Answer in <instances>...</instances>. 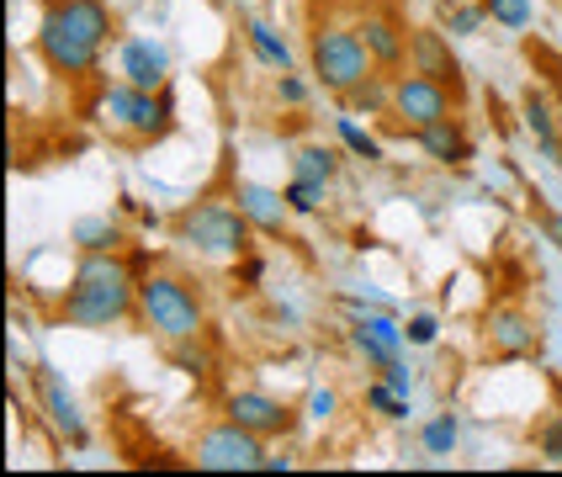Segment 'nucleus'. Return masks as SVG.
I'll use <instances>...</instances> for the list:
<instances>
[{
	"label": "nucleus",
	"instance_id": "f257e3e1",
	"mask_svg": "<svg viewBox=\"0 0 562 477\" xmlns=\"http://www.w3.org/2000/svg\"><path fill=\"white\" fill-rule=\"evenodd\" d=\"M112 32H117V16H112L106 0H43L32 48H37V59L54 80L80 86L101 69Z\"/></svg>",
	"mask_w": 562,
	"mask_h": 477
},
{
	"label": "nucleus",
	"instance_id": "f03ea898",
	"mask_svg": "<svg viewBox=\"0 0 562 477\" xmlns=\"http://www.w3.org/2000/svg\"><path fill=\"white\" fill-rule=\"evenodd\" d=\"M133 314H138V276H133V265L117 250L80 254L59 297L64 323L69 329H86V334H106V329H117Z\"/></svg>",
	"mask_w": 562,
	"mask_h": 477
},
{
	"label": "nucleus",
	"instance_id": "7ed1b4c3",
	"mask_svg": "<svg viewBox=\"0 0 562 477\" xmlns=\"http://www.w3.org/2000/svg\"><path fill=\"white\" fill-rule=\"evenodd\" d=\"M133 318H138L144 334H155V340H165V345L196 340V334L207 329L202 297L191 292V282L170 276V271H149V276L138 282V314Z\"/></svg>",
	"mask_w": 562,
	"mask_h": 477
},
{
	"label": "nucleus",
	"instance_id": "20e7f679",
	"mask_svg": "<svg viewBox=\"0 0 562 477\" xmlns=\"http://www.w3.org/2000/svg\"><path fill=\"white\" fill-rule=\"evenodd\" d=\"M250 234L255 223L239 213V202L228 196H207V202H191L176 213V239L191 245L196 254H223V260H239V254H250Z\"/></svg>",
	"mask_w": 562,
	"mask_h": 477
},
{
	"label": "nucleus",
	"instance_id": "39448f33",
	"mask_svg": "<svg viewBox=\"0 0 562 477\" xmlns=\"http://www.w3.org/2000/svg\"><path fill=\"white\" fill-rule=\"evenodd\" d=\"M91 117H101L112 133H123L133 144H149V138H165V133H170V95L138 91V86H127L123 75H117V80L101 86V95L91 101Z\"/></svg>",
	"mask_w": 562,
	"mask_h": 477
},
{
	"label": "nucleus",
	"instance_id": "423d86ee",
	"mask_svg": "<svg viewBox=\"0 0 562 477\" xmlns=\"http://www.w3.org/2000/svg\"><path fill=\"white\" fill-rule=\"evenodd\" d=\"M308 64H313V75H318V86L329 95H350L376 69L372 54H367V43H361V32L335 27V22H329V27H313Z\"/></svg>",
	"mask_w": 562,
	"mask_h": 477
},
{
	"label": "nucleus",
	"instance_id": "0eeeda50",
	"mask_svg": "<svg viewBox=\"0 0 562 477\" xmlns=\"http://www.w3.org/2000/svg\"><path fill=\"white\" fill-rule=\"evenodd\" d=\"M266 441L250 435L245 424H234V419H218V424H207L196 445H191V462L202 467V473H260L266 467Z\"/></svg>",
	"mask_w": 562,
	"mask_h": 477
},
{
	"label": "nucleus",
	"instance_id": "6e6552de",
	"mask_svg": "<svg viewBox=\"0 0 562 477\" xmlns=\"http://www.w3.org/2000/svg\"><path fill=\"white\" fill-rule=\"evenodd\" d=\"M451 112H457V91H451V86H440V80L419 75V69H398V75H393V112H387V117L404 127V133L446 123Z\"/></svg>",
	"mask_w": 562,
	"mask_h": 477
},
{
	"label": "nucleus",
	"instance_id": "1a4fd4ad",
	"mask_svg": "<svg viewBox=\"0 0 562 477\" xmlns=\"http://www.w3.org/2000/svg\"><path fill=\"white\" fill-rule=\"evenodd\" d=\"M340 308H350V314H356L345 334H350V350H356L372 372H382L387 361H398V355H404V345H408L404 323L387 314V308H361V303H350V297H345Z\"/></svg>",
	"mask_w": 562,
	"mask_h": 477
},
{
	"label": "nucleus",
	"instance_id": "9d476101",
	"mask_svg": "<svg viewBox=\"0 0 562 477\" xmlns=\"http://www.w3.org/2000/svg\"><path fill=\"white\" fill-rule=\"evenodd\" d=\"M223 419L245 424V430L260 435V441H281V435H292V430H297V409H292V404H281V398H271V393H260V387H239V393H228V398H223Z\"/></svg>",
	"mask_w": 562,
	"mask_h": 477
},
{
	"label": "nucleus",
	"instance_id": "9b49d317",
	"mask_svg": "<svg viewBox=\"0 0 562 477\" xmlns=\"http://www.w3.org/2000/svg\"><path fill=\"white\" fill-rule=\"evenodd\" d=\"M32 387H37V409H43V419L54 424V435H59L64 445H86V413L75 404V393H69L48 366L32 372Z\"/></svg>",
	"mask_w": 562,
	"mask_h": 477
},
{
	"label": "nucleus",
	"instance_id": "f8f14e48",
	"mask_svg": "<svg viewBox=\"0 0 562 477\" xmlns=\"http://www.w3.org/2000/svg\"><path fill=\"white\" fill-rule=\"evenodd\" d=\"M404 69H419V75H430V80H440V86H451L457 91V101H462V64H457V54H451V37L436 27H419L408 32V64Z\"/></svg>",
	"mask_w": 562,
	"mask_h": 477
},
{
	"label": "nucleus",
	"instance_id": "ddd939ff",
	"mask_svg": "<svg viewBox=\"0 0 562 477\" xmlns=\"http://www.w3.org/2000/svg\"><path fill=\"white\" fill-rule=\"evenodd\" d=\"M483 340H488V355L494 361H526L536 355V318L526 308H494L488 314V329H483Z\"/></svg>",
	"mask_w": 562,
	"mask_h": 477
},
{
	"label": "nucleus",
	"instance_id": "4468645a",
	"mask_svg": "<svg viewBox=\"0 0 562 477\" xmlns=\"http://www.w3.org/2000/svg\"><path fill=\"white\" fill-rule=\"evenodd\" d=\"M361 43H367V54H372L376 69H387V75H398L408 64V32L398 27V16H387V11H361Z\"/></svg>",
	"mask_w": 562,
	"mask_h": 477
},
{
	"label": "nucleus",
	"instance_id": "2eb2a0df",
	"mask_svg": "<svg viewBox=\"0 0 562 477\" xmlns=\"http://www.w3.org/2000/svg\"><path fill=\"white\" fill-rule=\"evenodd\" d=\"M117 75H123L127 86H138V91H165V75H170L165 43H155V37H127L123 48H117Z\"/></svg>",
	"mask_w": 562,
	"mask_h": 477
},
{
	"label": "nucleus",
	"instance_id": "dca6fc26",
	"mask_svg": "<svg viewBox=\"0 0 562 477\" xmlns=\"http://www.w3.org/2000/svg\"><path fill=\"white\" fill-rule=\"evenodd\" d=\"M234 202H239V213L260 228V234H281L286 228V218H292V207H286V196L271 186H260V181H234V191H228Z\"/></svg>",
	"mask_w": 562,
	"mask_h": 477
},
{
	"label": "nucleus",
	"instance_id": "f3484780",
	"mask_svg": "<svg viewBox=\"0 0 562 477\" xmlns=\"http://www.w3.org/2000/svg\"><path fill=\"white\" fill-rule=\"evenodd\" d=\"M414 144H419V155L436 159V164H446V170H462V164L472 159V138L462 133V123H457V117L419 127V133H414Z\"/></svg>",
	"mask_w": 562,
	"mask_h": 477
},
{
	"label": "nucleus",
	"instance_id": "a211bd4d",
	"mask_svg": "<svg viewBox=\"0 0 562 477\" xmlns=\"http://www.w3.org/2000/svg\"><path fill=\"white\" fill-rule=\"evenodd\" d=\"M345 112H356V117H387L393 112V75L387 69H372L361 86L350 95H340Z\"/></svg>",
	"mask_w": 562,
	"mask_h": 477
},
{
	"label": "nucleus",
	"instance_id": "6ab92c4d",
	"mask_svg": "<svg viewBox=\"0 0 562 477\" xmlns=\"http://www.w3.org/2000/svg\"><path fill=\"white\" fill-rule=\"evenodd\" d=\"M245 43H250V54L266 64V69H292V48H286V37H281L271 22L250 16V22H245Z\"/></svg>",
	"mask_w": 562,
	"mask_h": 477
},
{
	"label": "nucleus",
	"instance_id": "aec40b11",
	"mask_svg": "<svg viewBox=\"0 0 562 477\" xmlns=\"http://www.w3.org/2000/svg\"><path fill=\"white\" fill-rule=\"evenodd\" d=\"M526 127L536 133V144L547 149V155H562V138H558V112H552V101H547V91H526Z\"/></svg>",
	"mask_w": 562,
	"mask_h": 477
},
{
	"label": "nucleus",
	"instance_id": "412c9836",
	"mask_svg": "<svg viewBox=\"0 0 562 477\" xmlns=\"http://www.w3.org/2000/svg\"><path fill=\"white\" fill-rule=\"evenodd\" d=\"M69 239L80 245V254H106V250H123V228L112 218H80L75 228H69Z\"/></svg>",
	"mask_w": 562,
	"mask_h": 477
},
{
	"label": "nucleus",
	"instance_id": "4be33fe9",
	"mask_svg": "<svg viewBox=\"0 0 562 477\" xmlns=\"http://www.w3.org/2000/svg\"><path fill=\"white\" fill-rule=\"evenodd\" d=\"M292 175H308V181H335L340 175V149H329V144H303L297 159H292Z\"/></svg>",
	"mask_w": 562,
	"mask_h": 477
},
{
	"label": "nucleus",
	"instance_id": "5701e85b",
	"mask_svg": "<svg viewBox=\"0 0 562 477\" xmlns=\"http://www.w3.org/2000/svg\"><path fill=\"white\" fill-rule=\"evenodd\" d=\"M170 361H176V366H181L191 382H207V377H213V350L202 345V334H196V340H176V345H170Z\"/></svg>",
	"mask_w": 562,
	"mask_h": 477
},
{
	"label": "nucleus",
	"instance_id": "b1692460",
	"mask_svg": "<svg viewBox=\"0 0 562 477\" xmlns=\"http://www.w3.org/2000/svg\"><path fill=\"white\" fill-rule=\"evenodd\" d=\"M462 441V424H457V413H436L425 430H419V445L430 451V456H451Z\"/></svg>",
	"mask_w": 562,
	"mask_h": 477
},
{
	"label": "nucleus",
	"instance_id": "393cba45",
	"mask_svg": "<svg viewBox=\"0 0 562 477\" xmlns=\"http://www.w3.org/2000/svg\"><path fill=\"white\" fill-rule=\"evenodd\" d=\"M335 133H340V144H345V149H350L356 159H367V164H382V144H376V138H372V133H367L361 123H356V112H350V117H340V123H335Z\"/></svg>",
	"mask_w": 562,
	"mask_h": 477
},
{
	"label": "nucleus",
	"instance_id": "a878e982",
	"mask_svg": "<svg viewBox=\"0 0 562 477\" xmlns=\"http://www.w3.org/2000/svg\"><path fill=\"white\" fill-rule=\"evenodd\" d=\"M281 196H286V207H292L297 218H313V213L324 207V181H308V175H292V181L281 186Z\"/></svg>",
	"mask_w": 562,
	"mask_h": 477
},
{
	"label": "nucleus",
	"instance_id": "bb28decb",
	"mask_svg": "<svg viewBox=\"0 0 562 477\" xmlns=\"http://www.w3.org/2000/svg\"><path fill=\"white\" fill-rule=\"evenodd\" d=\"M367 409L382 413V419H408V393H398V387H387V382L376 377L367 387Z\"/></svg>",
	"mask_w": 562,
	"mask_h": 477
},
{
	"label": "nucleus",
	"instance_id": "cd10ccee",
	"mask_svg": "<svg viewBox=\"0 0 562 477\" xmlns=\"http://www.w3.org/2000/svg\"><path fill=\"white\" fill-rule=\"evenodd\" d=\"M488 22H499L504 32H526L531 27V0H483Z\"/></svg>",
	"mask_w": 562,
	"mask_h": 477
},
{
	"label": "nucleus",
	"instance_id": "c85d7f7f",
	"mask_svg": "<svg viewBox=\"0 0 562 477\" xmlns=\"http://www.w3.org/2000/svg\"><path fill=\"white\" fill-rule=\"evenodd\" d=\"M483 22H488L483 0H472V5H451V11H446V32H451V37H472Z\"/></svg>",
	"mask_w": 562,
	"mask_h": 477
},
{
	"label": "nucleus",
	"instance_id": "c756f323",
	"mask_svg": "<svg viewBox=\"0 0 562 477\" xmlns=\"http://www.w3.org/2000/svg\"><path fill=\"white\" fill-rule=\"evenodd\" d=\"M404 340L408 345H436L440 340V323H436V314H414L404 323Z\"/></svg>",
	"mask_w": 562,
	"mask_h": 477
},
{
	"label": "nucleus",
	"instance_id": "7c9ffc66",
	"mask_svg": "<svg viewBox=\"0 0 562 477\" xmlns=\"http://www.w3.org/2000/svg\"><path fill=\"white\" fill-rule=\"evenodd\" d=\"M277 101L281 106H303V101H308V80L292 75V69H281L277 75Z\"/></svg>",
	"mask_w": 562,
	"mask_h": 477
},
{
	"label": "nucleus",
	"instance_id": "2f4dec72",
	"mask_svg": "<svg viewBox=\"0 0 562 477\" xmlns=\"http://www.w3.org/2000/svg\"><path fill=\"white\" fill-rule=\"evenodd\" d=\"M335 409H340V398H335L329 387H313V393H308V404H303V413H308V419H324V424L335 419Z\"/></svg>",
	"mask_w": 562,
	"mask_h": 477
},
{
	"label": "nucleus",
	"instance_id": "473e14b6",
	"mask_svg": "<svg viewBox=\"0 0 562 477\" xmlns=\"http://www.w3.org/2000/svg\"><path fill=\"white\" fill-rule=\"evenodd\" d=\"M382 382H387V387H398V393H414V372L404 366V355L382 366Z\"/></svg>",
	"mask_w": 562,
	"mask_h": 477
},
{
	"label": "nucleus",
	"instance_id": "72a5a7b5",
	"mask_svg": "<svg viewBox=\"0 0 562 477\" xmlns=\"http://www.w3.org/2000/svg\"><path fill=\"white\" fill-rule=\"evenodd\" d=\"M541 456H547V462H562V413L541 430Z\"/></svg>",
	"mask_w": 562,
	"mask_h": 477
},
{
	"label": "nucleus",
	"instance_id": "f704fd0d",
	"mask_svg": "<svg viewBox=\"0 0 562 477\" xmlns=\"http://www.w3.org/2000/svg\"><path fill=\"white\" fill-rule=\"evenodd\" d=\"M547 234H552V245L562 250V213H547Z\"/></svg>",
	"mask_w": 562,
	"mask_h": 477
},
{
	"label": "nucleus",
	"instance_id": "c9c22d12",
	"mask_svg": "<svg viewBox=\"0 0 562 477\" xmlns=\"http://www.w3.org/2000/svg\"><path fill=\"white\" fill-rule=\"evenodd\" d=\"M260 271H266V265H260L255 254H250V260H245V265H239V276H245V282H260Z\"/></svg>",
	"mask_w": 562,
	"mask_h": 477
}]
</instances>
